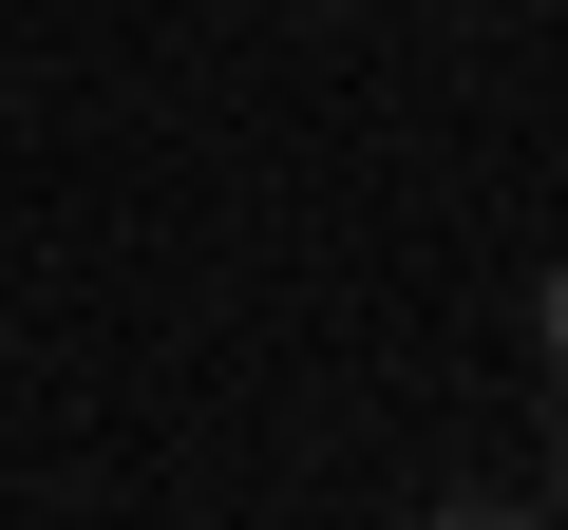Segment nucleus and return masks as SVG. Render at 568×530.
Returning a JSON list of instances; mask_svg holds the SVG:
<instances>
[{
  "instance_id": "obj_1",
  "label": "nucleus",
  "mask_w": 568,
  "mask_h": 530,
  "mask_svg": "<svg viewBox=\"0 0 568 530\" xmlns=\"http://www.w3.org/2000/svg\"><path fill=\"white\" fill-rule=\"evenodd\" d=\"M436 530H549V511H530V492H455Z\"/></svg>"
},
{
  "instance_id": "obj_2",
  "label": "nucleus",
  "mask_w": 568,
  "mask_h": 530,
  "mask_svg": "<svg viewBox=\"0 0 568 530\" xmlns=\"http://www.w3.org/2000/svg\"><path fill=\"white\" fill-rule=\"evenodd\" d=\"M549 360H568V265H549Z\"/></svg>"
}]
</instances>
